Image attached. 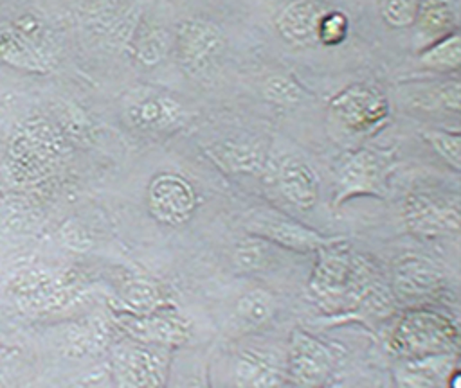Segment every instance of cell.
I'll use <instances>...</instances> for the list:
<instances>
[{
  "mask_svg": "<svg viewBox=\"0 0 461 388\" xmlns=\"http://www.w3.org/2000/svg\"><path fill=\"white\" fill-rule=\"evenodd\" d=\"M277 183L285 199L294 207L301 210L315 207L319 198V181L304 162L297 158L286 160L279 169Z\"/></svg>",
  "mask_w": 461,
  "mask_h": 388,
  "instance_id": "ac0fdd59",
  "label": "cell"
},
{
  "mask_svg": "<svg viewBox=\"0 0 461 388\" xmlns=\"http://www.w3.org/2000/svg\"><path fill=\"white\" fill-rule=\"evenodd\" d=\"M115 323L137 343L158 347H180L189 340V325L171 309L151 314H131L124 311L115 313Z\"/></svg>",
  "mask_w": 461,
  "mask_h": 388,
  "instance_id": "4fadbf2b",
  "label": "cell"
},
{
  "mask_svg": "<svg viewBox=\"0 0 461 388\" xmlns=\"http://www.w3.org/2000/svg\"><path fill=\"white\" fill-rule=\"evenodd\" d=\"M7 291L16 305L27 313L61 311L79 295V286L68 275H52L41 268L18 271Z\"/></svg>",
  "mask_w": 461,
  "mask_h": 388,
  "instance_id": "277c9868",
  "label": "cell"
},
{
  "mask_svg": "<svg viewBox=\"0 0 461 388\" xmlns=\"http://www.w3.org/2000/svg\"><path fill=\"white\" fill-rule=\"evenodd\" d=\"M393 286L400 300L427 304L445 291V275L425 257H405L394 271Z\"/></svg>",
  "mask_w": 461,
  "mask_h": 388,
  "instance_id": "9a60e30c",
  "label": "cell"
},
{
  "mask_svg": "<svg viewBox=\"0 0 461 388\" xmlns=\"http://www.w3.org/2000/svg\"><path fill=\"white\" fill-rule=\"evenodd\" d=\"M128 43L135 59L144 65H155L166 56L171 45V34L164 25L157 22L140 20L133 25Z\"/></svg>",
  "mask_w": 461,
  "mask_h": 388,
  "instance_id": "ffe728a7",
  "label": "cell"
},
{
  "mask_svg": "<svg viewBox=\"0 0 461 388\" xmlns=\"http://www.w3.org/2000/svg\"><path fill=\"white\" fill-rule=\"evenodd\" d=\"M182 117L178 102L167 97H151L130 110V120L139 129H164Z\"/></svg>",
  "mask_w": 461,
  "mask_h": 388,
  "instance_id": "44dd1931",
  "label": "cell"
},
{
  "mask_svg": "<svg viewBox=\"0 0 461 388\" xmlns=\"http://www.w3.org/2000/svg\"><path fill=\"white\" fill-rule=\"evenodd\" d=\"M457 352L398 359L393 366L398 388H447L448 375L456 366Z\"/></svg>",
  "mask_w": 461,
  "mask_h": 388,
  "instance_id": "2e32d148",
  "label": "cell"
},
{
  "mask_svg": "<svg viewBox=\"0 0 461 388\" xmlns=\"http://www.w3.org/2000/svg\"><path fill=\"white\" fill-rule=\"evenodd\" d=\"M171 348L133 341L113 354L115 388H166Z\"/></svg>",
  "mask_w": 461,
  "mask_h": 388,
  "instance_id": "8992f818",
  "label": "cell"
},
{
  "mask_svg": "<svg viewBox=\"0 0 461 388\" xmlns=\"http://www.w3.org/2000/svg\"><path fill=\"white\" fill-rule=\"evenodd\" d=\"M148 208L157 221L178 226L193 216L196 192L184 176L160 172L148 185Z\"/></svg>",
  "mask_w": 461,
  "mask_h": 388,
  "instance_id": "8fae6325",
  "label": "cell"
},
{
  "mask_svg": "<svg viewBox=\"0 0 461 388\" xmlns=\"http://www.w3.org/2000/svg\"><path fill=\"white\" fill-rule=\"evenodd\" d=\"M337 368L333 350L312 334L294 329L285 354L286 388H322Z\"/></svg>",
  "mask_w": 461,
  "mask_h": 388,
  "instance_id": "5b68a950",
  "label": "cell"
},
{
  "mask_svg": "<svg viewBox=\"0 0 461 388\" xmlns=\"http://www.w3.org/2000/svg\"><path fill=\"white\" fill-rule=\"evenodd\" d=\"M16 356H18V350L14 347L0 343V381H4V375L7 374L9 366L14 363Z\"/></svg>",
  "mask_w": 461,
  "mask_h": 388,
  "instance_id": "d6a6232c",
  "label": "cell"
},
{
  "mask_svg": "<svg viewBox=\"0 0 461 388\" xmlns=\"http://www.w3.org/2000/svg\"><path fill=\"white\" fill-rule=\"evenodd\" d=\"M274 314V298L265 289H250L236 302V318L245 329H258Z\"/></svg>",
  "mask_w": 461,
  "mask_h": 388,
  "instance_id": "cb8c5ba5",
  "label": "cell"
},
{
  "mask_svg": "<svg viewBox=\"0 0 461 388\" xmlns=\"http://www.w3.org/2000/svg\"><path fill=\"white\" fill-rule=\"evenodd\" d=\"M420 61L425 68L436 72H452L457 70L461 61V47L457 31L430 43L420 56Z\"/></svg>",
  "mask_w": 461,
  "mask_h": 388,
  "instance_id": "d4e9b609",
  "label": "cell"
},
{
  "mask_svg": "<svg viewBox=\"0 0 461 388\" xmlns=\"http://www.w3.org/2000/svg\"><path fill=\"white\" fill-rule=\"evenodd\" d=\"M418 13V4L416 2H387L382 5V18L385 20L387 25L391 27H407L414 23Z\"/></svg>",
  "mask_w": 461,
  "mask_h": 388,
  "instance_id": "f546056e",
  "label": "cell"
},
{
  "mask_svg": "<svg viewBox=\"0 0 461 388\" xmlns=\"http://www.w3.org/2000/svg\"><path fill=\"white\" fill-rule=\"evenodd\" d=\"M349 31V20L342 11L337 9H328L317 27V43L322 45H340L348 38Z\"/></svg>",
  "mask_w": 461,
  "mask_h": 388,
  "instance_id": "83f0119b",
  "label": "cell"
},
{
  "mask_svg": "<svg viewBox=\"0 0 461 388\" xmlns=\"http://www.w3.org/2000/svg\"><path fill=\"white\" fill-rule=\"evenodd\" d=\"M389 348L398 359L457 352L456 323L429 307H411L389 334Z\"/></svg>",
  "mask_w": 461,
  "mask_h": 388,
  "instance_id": "6da1fadb",
  "label": "cell"
},
{
  "mask_svg": "<svg viewBox=\"0 0 461 388\" xmlns=\"http://www.w3.org/2000/svg\"><path fill=\"white\" fill-rule=\"evenodd\" d=\"M403 219L411 232L436 237L457 234L459 207L457 198L434 194L427 190L412 192L403 203Z\"/></svg>",
  "mask_w": 461,
  "mask_h": 388,
  "instance_id": "30bf717a",
  "label": "cell"
},
{
  "mask_svg": "<svg viewBox=\"0 0 461 388\" xmlns=\"http://www.w3.org/2000/svg\"><path fill=\"white\" fill-rule=\"evenodd\" d=\"M330 108L342 126L360 133L375 129L389 115V106L384 95L366 84H351L344 88L331 99Z\"/></svg>",
  "mask_w": 461,
  "mask_h": 388,
  "instance_id": "7c38bea8",
  "label": "cell"
},
{
  "mask_svg": "<svg viewBox=\"0 0 461 388\" xmlns=\"http://www.w3.org/2000/svg\"><path fill=\"white\" fill-rule=\"evenodd\" d=\"M0 57L14 66H25L31 70L43 68L29 34H23L18 29L0 31Z\"/></svg>",
  "mask_w": 461,
  "mask_h": 388,
  "instance_id": "603a6c76",
  "label": "cell"
},
{
  "mask_svg": "<svg viewBox=\"0 0 461 388\" xmlns=\"http://www.w3.org/2000/svg\"><path fill=\"white\" fill-rule=\"evenodd\" d=\"M245 226L256 237L283 246L292 251H317L324 246H331L346 241L344 235H322L317 230L304 226L303 223L267 208H256L247 214Z\"/></svg>",
  "mask_w": 461,
  "mask_h": 388,
  "instance_id": "52a82bcc",
  "label": "cell"
},
{
  "mask_svg": "<svg viewBox=\"0 0 461 388\" xmlns=\"http://www.w3.org/2000/svg\"><path fill=\"white\" fill-rule=\"evenodd\" d=\"M176 57L185 74H205L223 50V34L220 27L203 18L182 22L175 32Z\"/></svg>",
  "mask_w": 461,
  "mask_h": 388,
  "instance_id": "9c48e42d",
  "label": "cell"
},
{
  "mask_svg": "<svg viewBox=\"0 0 461 388\" xmlns=\"http://www.w3.org/2000/svg\"><path fill=\"white\" fill-rule=\"evenodd\" d=\"M265 248L261 242H247L245 246H240L234 253V262L241 271H252L259 269L265 262Z\"/></svg>",
  "mask_w": 461,
  "mask_h": 388,
  "instance_id": "4dcf8cb0",
  "label": "cell"
},
{
  "mask_svg": "<svg viewBox=\"0 0 461 388\" xmlns=\"http://www.w3.org/2000/svg\"><path fill=\"white\" fill-rule=\"evenodd\" d=\"M236 388H286L285 356L267 347H247L232 366Z\"/></svg>",
  "mask_w": 461,
  "mask_h": 388,
  "instance_id": "5bb4252c",
  "label": "cell"
},
{
  "mask_svg": "<svg viewBox=\"0 0 461 388\" xmlns=\"http://www.w3.org/2000/svg\"><path fill=\"white\" fill-rule=\"evenodd\" d=\"M423 137L430 142V146L438 151V154L454 171H459V165H461V154H459L461 138H459L457 131L450 133V131H441V129H430V131H425Z\"/></svg>",
  "mask_w": 461,
  "mask_h": 388,
  "instance_id": "f1b7e54d",
  "label": "cell"
},
{
  "mask_svg": "<svg viewBox=\"0 0 461 388\" xmlns=\"http://www.w3.org/2000/svg\"><path fill=\"white\" fill-rule=\"evenodd\" d=\"M119 300L121 311L131 314H151L171 309L158 284L146 277H128L119 287Z\"/></svg>",
  "mask_w": 461,
  "mask_h": 388,
  "instance_id": "d6986e66",
  "label": "cell"
},
{
  "mask_svg": "<svg viewBox=\"0 0 461 388\" xmlns=\"http://www.w3.org/2000/svg\"><path fill=\"white\" fill-rule=\"evenodd\" d=\"M439 101L443 102V106L447 110L457 111L459 110V83L457 81L445 83L439 88Z\"/></svg>",
  "mask_w": 461,
  "mask_h": 388,
  "instance_id": "1f68e13d",
  "label": "cell"
},
{
  "mask_svg": "<svg viewBox=\"0 0 461 388\" xmlns=\"http://www.w3.org/2000/svg\"><path fill=\"white\" fill-rule=\"evenodd\" d=\"M330 7L321 2H292L276 18L279 34L294 45L317 43V27Z\"/></svg>",
  "mask_w": 461,
  "mask_h": 388,
  "instance_id": "e0dca14e",
  "label": "cell"
},
{
  "mask_svg": "<svg viewBox=\"0 0 461 388\" xmlns=\"http://www.w3.org/2000/svg\"><path fill=\"white\" fill-rule=\"evenodd\" d=\"M389 154L373 149H357L349 153L337 171V189L333 205L357 196H385Z\"/></svg>",
  "mask_w": 461,
  "mask_h": 388,
  "instance_id": "ba28073f",
  "label": "cell"
},
{
  "mask_svg": "<svg viewBox=\"0 0 461 388\" xmlns=\"http://www.w3.org/2000/svg\"><path fill=\"white\" fill-rule=\"evenodd\" d=\"M184 388H207V386L202 384L200 381H191V383H187Z\"/></svg>",
  "mask_w": 461,
  "mask_h": 388,
  "instance_id": "e575fe53",
  "label": "cell"
},
{
  "mask_svg": "<svg viewBox=\"0 0 461 388\" xmlns=\"http://www.w3.org/2000/svg\"><path fill=\"white\" fill-rule=\"evenodd\" d=\"M214 162L220 163L221 169L232 172H250L261 165V154L247 146L225 144L214 149Z\"/></svg>",
  "mask_w": 461,
  "mask_h": 388,
  "instance_id": "484cf974",
  "label": "cell"
},
{
  "mask_svg": "<svg viewBox=\"0 0 461 388\" xmlns=\"http://www.w3.org/2000/svg\"><path fill=\"white\" fill-rule=\"evenodd\" d=\"M263 95L267 101L274 104L288 106V104H297L303 99V90L292 77L277 74L265 81Z\"/></svg>",
  "mask_w": 461,
  "mask_h": 388,
  "instance_id": "4316f807",
  "label": "cell"
},
{
  "mask_svg": "<svg viewBox=\"0 0 461 388\" xmlns=\"http://www.w3.org/2000/svg\"><path fill=\"white\" fill-rule=\"evenodd\" d=\"M63 151L58 129L43 119L27 120L13 137L7 151L11 172L20 181L41 178Z\"/></svg>",
  "mask_w": 461,
  "mask_h": 388,
  "instance_id": "3957f363",
  "label": "cell"
},
{
  "mask_svg": "<svg viewBox=\"0 0 461 388\" xmlns=\"http://www.w3.org/2000/svg\"><path fill=\"white\" fill-rule=\"evenodd\" d=\"M342 242L317 250L310 291L321 300H364L371 293L369 268Z\"/></svg>",
  "mask_w": 461,
  "mask_h": 388,
  "instance_id": "7a4b0ae2",
  "label": "cell"
},
{
  "mask_svg": "<svg viewBox=\"0 0 461 388\" xmlns=\"http://www.w3.org/2000/svg\"><path fill=\"white\" fill-rule=\"evenodd\" d=\"M414 23L421 36L430 43L456 32L457 14L452 4L447 2H423L418 4V13Z\"/></svg>",
  "mask_w": 461,
  "mask_h": 388,
  "instance_id": "7402d4cb",
  "label": "cell"
},
{
  "mask_svg": "<svg viewBox=\"0 0 461 388\" xmlns=\"http://www.w3.org/2000/svg\"><path fill=\"white\" fill-rule=\"evenodd\" d=\"M322 388H348V384L342 383V381H331V383H328V384L322 386Z\"/></svg>",
  "mask_w": 461,
  "mask_h": 388,
  "instance_id": "836d02e7",
  "label": "cell"
}]
</instances>
